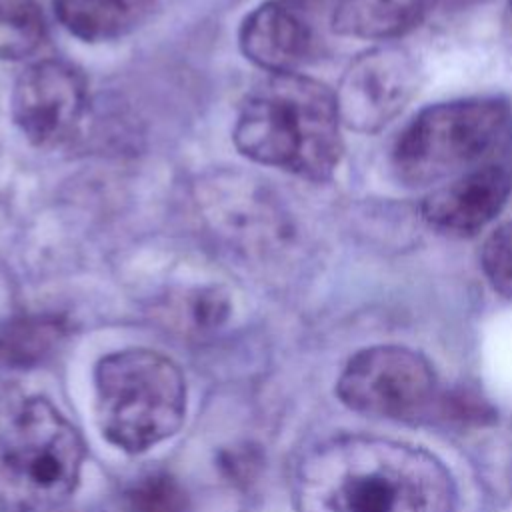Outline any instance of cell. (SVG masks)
Here are the masks:
<instances>
[{"label": "cell", "mask_w": 512, "mask_h": 512, "mask_svg": "<svg viewBox=\"0 0 512 512\" xmlns=\"http://www.w3.org/2000/svg\"><path fill=\"white\" fill-rule=\"evenodd\" d=\"M258 464H260V458H258L256 450L250 446L224 450L220 456V466L226 470V474L234 482H246L248 478H252Z\"/></svg>", "instance_id": "obj_18"}, {"label": "cell", "mask_w": 512, "mask_h": 512, "mask_svg": "<svg viewBox=\"0 0 512 512\" xmlns=\"http://www.w3.org/2000/svg\"><path fill=\"white\" fill-rule=\"evenodd\" d=\"M78 430L42 396H0V512H50L76 490Z\"/></svg>", "instance_id": "obj_3"}, {"label": "cell", "mask_w": 512, "mask_h": 512, "mask_svg": "<svg viewBox=\"0 0 512 512\" xmlns=\"http://www.w3.org/2000/svg\"><path fill=\"white\" fill-rule=\"evenodd\" d=\"M480 264L490 286L512 298V220L498 226L484 242Z\"/></svg>", "instance_id": "obj_16"}, {"label": "cell", "mask_w": 512, "mask_h": 512, "mask_svg": "<svg viewBox=\"0 0 512 512\" xmlns=\"http://www.w3.org/2000/svg\"><path fill=\"white\" fill-rule=\"evenodd\" d=\"M512 172L500 164H480L430 192L422 202L426 224L450 236H474L506 206Z\"/></svg>", "instance_id": "obj_9"}, {"label": "cell", "mask_w": 512, "mask_h": 512, "mask_svg": "<svg viewBox=\"0 0 512 512\" xmlns=\"http://www.w3.org/2000/svg\"><path fill=\"white\" fill-rule=\"evenodd\" d=\"M418 86L420 68L406 48H370L346 66L334 90L340 122L354 132H378L408 106Z\"/></svg>", "instance_id": "obj_7"}, {"label": "cell", "mask_w": 512, "mask_h": 512, "mask_svg": "<svg viewBox=\"0 0 512 512\" xmlns=\"http://www.w3.org/2000/svg\"><path fill=\"white\" fill-rule=\"evenodd\" d=\"M158 0H52L64 30L84 42H108L138 28Z\"/></svg>", "instance_id": "obj_12"}, {"label": "cell", "mask_w": 512, "mask_h": 512, "mask_svg": "<svg viewBox=\"0 0 512 512\" xmlns=\"http://www.w3.org/2000/svg\"><path fill=\"white\" fill-rule=\"evenodd\" d=\"M288 2H292L296 8H300L304 14L306 12H310V10H316V8H322V6H332V2L334 0H288Z\"/></svg>", "instance_id": "obj_19"}, {"label": "cell", "mask_w": 512, "mask_h": 512, "mask_svg": "<svg viewBox=\"0 0 512 512\" xmlns=\"http://www.w3.org/2000/svg\"><path fill=\"white\" fill-rule=\"evenodd\" d=\"M436 0H334L332 30L362 40H392L414 30Z\"/></svg>", "instance_id": "obj_11"}, {"label": "cell", "mask_w": 512, "mask_h": 512, "mask_svg": "<svg viewBox=\"0 0 512 512\" xmlns=\"http://www.w3.org/2000/svg\"><path fill=\"white\" fill-rule=\"evenodd\" d=\"M336 392L350 410L390 420H418L442 404L430 362L396 344L356 352L346 362Z\"/></svg>", "instance_id": "obj_6"}, {"label": "cell", "mask_w": 512, "mask_h": 512, "mask_svg": "<svg viewBox=\"0 0 512 512\" xmlns=\"http://www.w3.org/2000/svg\"><path fill=\"white\" fill-rule=\"evenodd\" d=\"M340 126L326 84L298 72L270 74L244 98L232 140L252 162L324 182L342 158Z\"/></svg>", "instance_id": "obj_2"}, {"label": "cell", "mask_w": 512, "mask_h": 512, "mask_svg": "<svg viewBox=\"0 0 512 512\" xmlns=\"http://www.w3.org/2000/svg\"><path fill=\"white\" fill-rule=\"evenodd\" d=\"M126 512H188L190 500L182 484L166 472L146 474L124 494Z\"/></svg>", "instance_id": "obj_15"}, {"label": "cell", "mask_w": 512, "mask_h": 512, "mask_svg": "<svg viewBox=\"0 0 512 512\" xmlns=\"http://www.w3.org/2000/svg\"><path fill=\"white\" fill-rule=\"evenodd\" d=\"M242 54L270 74L296 72L314 54V32L306 14L288 0L256 6L240 24Z\"/></svg>", "instance_id": "obj_10"}, {"label": "cell", "mask_w": 512, "mask_h": 512, "mask_svg": "<svg viewBox=\"0 0 512 512\" xmlns=\"http://www.w3.org/2000/svg\"><path fill=\"white\" fill-rule=\"evenodd\" d=\"M94 382L98 426L110 444L130 454L174 436L184 422V376L160 352H112L98 362Z\"/></svg>", "instance_id": "obj_4"}, {"label": "cell", "mask_w": 512, "mask_h": 512, "mask_svg": "<svg viewBox=\"0 0 512 512\" xmlns=\"http://www.w3.org/2000/svg\"><path fill=\"white\" fill-rule=\"evenodd\" d=\"M70 326L58 314H20L0 324V364L30 370L48 362L68 338Z\"/></svg>", "instance_id": "obj_13"}, {"label": "cell", "mask_w": 512, "mask_h": 512, "mask_svg": "<svg viewBox=\"0 0 512 512\" xmlns=\"http://www.w3.org/2000/svg\"><path fill=\"white\" fill-rule=\"evenodd\" d=\"M188 314L198 330L218 328L230 314V302L220 288L196 290L188 302Z\"/></svg>", "instance_id": "obj_17"}, {"label": "cell", "mask_w": 512, "mask_h": 512, "mask_svg": "<svg viewBox=\"0 0 512 512\" xmlns=\"http://www.w3.org/2000/svg\"><path fill=\"white\" fill-rule=\"evenodd\" d=\"M296 512H454L456 486L428 450L378 436L312 448L294 476Z\"/></svg>", "instance_id": "obj_1"}, {"label": "cell", "mask_w": 512, "mask_h": 512, "mask_svg": "<svg viewBox=\"0 0 512 512\" xmlns=\"http://www.w3.org/2000/svg\"><path fill=\"white\" fill-rule=\"evenodd\" d=\"M84 74L60 58L28 64L14 82L10 114L26 140L38 148H54L70 140L86 112Z\"/></svg>", "instance_id": "obj_8"}, {"label": "cell", "mask_w": 512, "mask_h": 512, "mask_svg": "<svg viewBox=\"0 0 512 512\" xmlns=\"http://www.w3.org/2000/svg\"><path fill=\"white\" fill-rule=\"evenodd\" d=\"M512 130L510 106L500 98L432 104L402 130L392 168L408 186H426L480 166Z\"/></svg>", "instance_id": "obj_5"}, {"label": "cell", "mask_w": 512, "mask_h": 512, "mask_svg": "<svg viewBox=\"0 0 512 512\" xmlns=\"http://www.w3.org/2000/svg\"><path fill=\"white\" fill-rule=\"evenodd\" d=\"M46 38L38 0H0V60H24Z\"/></svg>", "instance_id": "obj_14"}]
</instances>
